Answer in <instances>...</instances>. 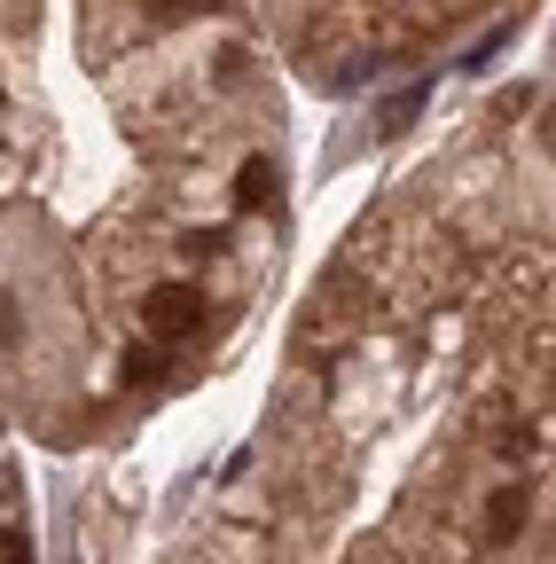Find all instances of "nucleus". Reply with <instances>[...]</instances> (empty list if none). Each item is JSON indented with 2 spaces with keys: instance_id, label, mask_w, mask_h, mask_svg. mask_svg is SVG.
<instances>
[{
  "instance_id": "nucleus-1",
  "label": "nucleus",
  "mask_w": 556,
  "mask_h": 564,
  "mask_svg": "<svg viewBox=\"0 0 556 564\" xmlns=\"http://www.w3.org/2000/svg\"><path fill=\"white\" fill-rule=\"evenodd\" d=\"M142 322H150V337H196L204 329V291H188V282H157V291L142 299Z\"/></svg>"
},
{
  "instance_id": "nucleus-2",
  "label": "nucleus",
  "mask_w": 556,
  "mask_h": 564,
  "mask_svg": "<svg viewBox=\"0 0 556 564\" xmlns=\"http://www.w3.org/2000/svg\"><path fill=\"white\" fill-rule=\"evenodd\" d=\"M525 510H533V494H525V486H502L494 502H486V533H494V541H517Z\"/></svg>"
},
{
  "instance_id": "nucleus-3",
  "label": "nucleus",
  "mask_w": 556,
  "mask_h": 564,
  "mask_svg": "<svg viewBox=\"0 0 556 564\" xmlns=\"http://www.w3.org/2000/svg\"><path fill=\"white\" fill-rule=\"evenodd\" d=\"M236 204H243V212L274 204V158H243V173H236Z\"/></svg>"
},
{
  "instance_id": "nucleus-4",
  "label": "nucleus",
  "mask_w": 556,
  "mask_h": 564,
  "mask_svg": "<svg viewBox=\"0 0 556 564\" xmlns=\"http://www.w3.org/2000/svg\"><path fill=\"white\" fill-rule=\"evenodd\" d=\"M424 102H432V95H424V87H400V95H392V102H384V110H377V133H384V141H392V133H400V126H415V110H424Z\"/></svg>"
},
{
  "instance_id": "nucleus-5",
  "label": "nucleus",
  "mask_w": 556,
  "mask_h": 564,
  "mask_svg": "<svg viewBox=\"0 0 556 564\" xmlns=\"http://www.w3.org/2000/svg\"><path fill=\"white\" fill-rule=\"evenodd\" d=\"M204 9H212V0H150L157 24H188V17H204Z\"/></svg>"
},
{
  "instance_id": "nucleus-6",
  "label": "nucleus",
  "mask_w": 556,
  "mask_h": 564,
  "mask_svg": "<svg viewBox=\"0 0 556 564\" xmlns=\"http://www.w3.org/2000/svg\"><path fill=\"white\" fill-rule=\"evenodd\" d=\"M17 329H24V322H17V299H9V291H0V352H9V345H17Z\"/></svg>"
},
{
  "instance_id": "nucleus-7",
  "label": "nucleus",
  "mask_w": 556,
  "mask_h": 564,
  "mask_svg": "<svg viewBox=\"0 0 556 564\" xmlns=\"http://www.w3.org/2000/svg\"><path fill=\"white\" fill-rule=\"evenodd\" d=\"M541 150H548V158H556V102H548V110H541Z\"/></svg>"
},
{
  "instance_id": "nucleus-8",
  "label": "nucleus",
  "mask_w": 556,
  "mask_h": 564,
  "mask_svg": "<svg viewBox=\"0 0 556 564\" xmlns=\"http://www.w3.org/2000/svg\"><path fill=\"white\" fill-rule=\"evenodd\" d=\"M0 564H32V549L24 541H0Z\"/></svg>"
},
{
  "instance_id": "nucleus-9",
  "label": "nucleus",
  "mask_w": 556,
  "mask_h": 564,
  "mask_svg": "<svg viewBox=\"0 0 556 564\" xmlns=\"http://www.w3.org/2000/svg\"><path fill=\"white\" fill-rule=\"evenodd\" d=\"M0 502H9V478H0Z\"/></svg>"
}]
</instances>
